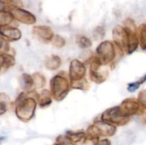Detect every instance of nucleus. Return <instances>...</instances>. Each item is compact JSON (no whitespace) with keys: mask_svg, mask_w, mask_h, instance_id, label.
<instances>
[{"mask_svg":"<svg viewBox=\"0 0 146 145\" xmlns=\"http://www.w3.org/2000/svg\"><path fill=\"white\" fill-rule=\"evenodd\" d=\"M71 87L74 89H79L82 90H85L88 88V83L86 78H84V79L81 80L76 81V82H71Z\"/></svg>","mask_w":146,"mask_h":145,"instance_id":"5701e85b","label":"nucleus"},{"mask_svg":"<svg viewBox=\"0 0 146 145\" xmlns=\"http://www.w3.org/2000/svg\"><path fill=\"white\" fill-rule=\"evenodd\" d=\"M139 82L140 83H141V85H142L143 83V82H146V74L145 75H144L143 77H142V78H141V79L139 80Z\"/></svg>","mask_w":146,"mask_h":145,"instance_id":"c756f323","label":"nucleus"},{"mask_svg":"<svg viewBox=\"0 0 146 145\" xmlns=\"http://www.w3.org/2000/svg\"><path fill=\"white\" fill-rule=\"evenodd\" d=\"M131 117H125L121 113L119 106L108 108L103 112L101 120L115 126H123L128 123Z\"/></svg>","mask_w":146,"mask_h":145,"instance_id":"39448f33","label":"nucleus"},{"mask_svg":"<svg viewBox=\"0 0 146 145\" xmlns=\"http://www.w3.org/2000/svg\"><path fill=\"white\" fill-rule=\"evenodd\" d=\"M96 58L101 65H108L113 62L116 55L115 47L112 42L106 41L101 43L96 48Z\"/></svg>","mask_w":146,"mask_h":145,"instance_id":"20e7f679","label":"nucleus"},{"mask_svg":"<svg viewBox=\"0 0 146 145\" xmlns=\"http://www.w3.org/2000/svg\"><path fill=\"white\" fill-rule=\"evenodd\" d=\"M113 38L115 45L121 51L128 52V36L124 27L117 26L113 30Z\"/></svg>","mask_w":146,"mask_h":145,"instance_id":"9d476101","label":"nucleus"},{"mask_svg":"<svg viewBox=\"0 0 146 145\" xmlns=\"http://www.w3.org/2000/svg\"><path fill=\"white\" fill-rule=\"evenodd\" d=\"M78 43L79 46L82 48H88L92 45V42H91V40L86 36L80 37L78 38Z\"/></svg>","mask_w":146,"mask_h":145,"instance_id":"393cba45","label":"nucleus"},{"mask_svg":"<svg viewBox=\"0 0 146 145\" xmlns=\"http://www.w3.org/2000/svg\"><path fill=\"white\" fill-rule=\"evenodd\" d=\"M119 109L121 113L128 117L133 115H143L145 112L138 100L133 98H128L123 101L119 105Z\"/></svg>","mask_w":146,"mask_h":145,"instance_id":"0eeeda50","label":"nucleus"},{"mask_svg":"<svg viewBox=\"0 0 146 145\" xmlns=\"http://www.w3.org/2000/svg\"><path fill=\"white\" fill-rule=\"evenodd\" d=\"M70 90L67 78L61 75H56L50 81V93L57 101H61L66 97Z\"/></svg>","mask_w":146,"mask_h":145,"instance_id":"f03ea898","label":"nucleus"},{"mask_svg":"<svg viewBox=\"0 0 146 145\" xmlns=\"http://www.w3.org/2000/svg\"><path fill=\"white\" fill-rule=\"evenodd\" d=\"M138 102L143 109H146V90H143L139 92L138 96Z\"/></svg>","mask_w":146,"mask_h":145,"instance_id":"bb28decb","label":"nucleus"},{"mask_svg":"<svg viewBox=\"0 0 146 145\" xmlns=\"http://www.w3.org/2000/svg\"><path fill=\"white\" fill-rule=\"evenodd\" d=\"M51 41H52V44H54V45H55L57 48H62L63 46L65 45L66 44L65 39L58 35L54 36Z\"/></svg>","mask_w":146,"mask_h":145,"instance_id":"a878e982","label":"nucleus"},{"mask_svg":"<svg viewBox=\"0 0 146 145\" xmlns=\"http://www.w3.org/2000/svg\"><path fill=\"white\" fill-rule=\"evenodd\" d=\"M14 20L11 13L7 9H0V28L9 26Z\"/></svg>","mask_w":146,"mask_h":145,"instance_id":"a211bd4d","label":"nucleus"},{"mask_svg":"<svg viewBox=\"0 0 146 145\" xmlns=\"http://www.w3.org/2000/svg\"><path fill=\"white\" fill-rule=\"evenodd\" d=\"M86 67L84 64L78 60H73L70 63L68 76L70 82H74L84 79L86 75Z\"/></svg>","mask_w":146,"mask_h":145,"instance_id":"1a4fd4ad","label":"nucleus"},{"mask_svg":"<svg viewBox=\"0 0 146 145\" xmlns=\"http://www.w3.org/2000/svg\"><path fill=\"white\" fill-rule=\"evenodd\" d=\"M5 139V137L4 136H0V144H1V142H2L3 140H4Z\"/></svg>","mask_w":146,"mask_h":145,"instance_id":"473e14b6","label":"nucleus"},{"mask_svg":"<svg viewBox=\"0 0 146 145\" xmlns=\"http://www.w3.org/2000/svg\"><path fill=\"white\" fill-rule=\"evenodd\" d=\"M140 86H141V83L138 80L133 82H131L128 85V90L131 92H134L140 88Z\"/></svg>","mask_w":146,"mask_h":145,"instance_id":"cd10ccee","label":"nucleus"},{"mask_svg":"<svg viewBox=\"0 0 146 145\" xmlns=\"http://www.w3.org/2000/svg\"><path fill=\"white\" fill-rule=\"evenodd\" d=\"M66 136L74 145L83 144L85 143L86 140V134L84 132H68Z\"/></svg>","mask_w":146,"mask_h":145,"instance_id":"ddd939ff","label":"nucleus"},{"mask_svg":"<svg viewBox=\"0 0 146 145\" xmlns=\"http://www.w3.org/2000/svg\"><path fill=\"white\" fill-rule=\"evenodd\" d=\"M95 145H111V142L108 139H101V140L98 139L96 143L95 144Z\"/></svg>","mask_w":146,"mask_h":145,"instance_id":"c85d7f7f","label":"nucleus"},{"mask_svg":"<svg viewBox=\"0 0 146 145\" xmlns=\"http://www.w3.org/2000/svg\"><path fill=\"white\" fill-rule=\"evenodd\" d=\"M4 1H5V2L8 3V4H12V2L14 0H4Z\"/></svg>","mask_w":146,"mask_h":145,"instance_id":"7c9ffc66","label":"nucleus"},{"mask_svg":"<svg viewBox=\"0 0 146 145\" xmlns=\"http://www.w3.org/2000/svg\"><path fill=\"white\" fill-rule=\"evenodd\" d=\"M38 105L41 107H48V105L51 104V93L47 90H44L41 92V95L38 97Z\"/></svg>","mask_w":146,"mask_h":145,"instance_id":"6ab92c4d","label":"nucleus"},{"mask_svg":"<svg viewBox=\"0 0 146 145\" xmlns=\"http://www.w3.org/2000/svg\"><path fill=\"white\" fill-rule=\"evenodd\" d=\"M116 132V127L104 121H97L90 126L86 133L87 139H99L100 136H111Z\"/></svg>","mask_w":146,"mask_h":145,"instance_id":"7ed1b4c3","label":"nucleus"},{"mask_svg":"<svg viewBox=\"0 0 146 145\" xmlns=\"http://www.w3.org/2000/svg\"><path fill=\"white\" fill-rule=\"evenodd\" d=\"M124 28L126 31L127 36H128V48L127 53L131 54L137 49L139 44L136 26L133 20L131 18H127L125 21Z\"/></svg>","mask_w":146,"mask_h":145,"instance_id":"423d86ee","label":"nucleus"},{"mask_svg":"<svg viewBox=\"0 0 146 145\" xmlns=\"http://www.w3.org/2000/svg\"><path fill=\"white\" fill-rule=\"evenodd\" d=\"M33 79H34V86L36 88H42L44 85H45L46 79L40 73H34L32 75Z\"/></svg>","mask_w":146,"mask_h":145,"instance_id":"4be33fe9","label":"nucleus"},{"mask_svg":"<svg viewBox=\"0 0 146 145\" xmlns=\"http://www.w3.org/2000/svg\"><path fill=\"white\" fill-rule=\"evenodd\" d=\"M6 9L11 13L13 17H14V19H16L22 24L31 25L36 22V18L35 16L27 10L23 9L14 5L9 6Z\"/></svg>","mask_w":146,"mask_h":145,"instance_id":"6e6552de","label":"nucleus"},{"mask_svg":"<svg viewBox=\"0 0 146 145\" xmlns=\"http://www.w3.org/2000/svg\"><path fill=\"white\" fill-rule=\"evenodd\" d=\"M9 98L6 94L0 93V116L4 115L8 108V102Z\"/></svg>","mask_w":146,"mask_h":145,"instance_id":"412c9836","label":"nucleus"},{"mask_svg":"<svg viewBox=\"0 0 146 145\" xmlns=\"http://www.w3.org/2000/svg\"><path fill=\"white\" fill-rule=\"evenodd\" d=\"M16 61L13 55L8 53L0 54V70L1 68H10L15 65Z\"/></svg>","mask_w":146,"mask_h":145,"instance_id":"2eb2a0df","label":"nucleus"},{"mask_svg":"<svg viewBox=\"0 0 146 145\" xmlns=\"http://www.w3.org/2000/svg\"><path fill=\"white\" fill-rule=\"evenodd\" d=\"M36 107V101L28 92H22L16 101L15 113L17 117L23 122H29L34 117Z\"/></svg>","mask_w":146,"mask_h":145,"instance_id":"f257e3e1","label":"nucleus"},{"mask_svg":"<svg viewBox=\"0 0 146 145\" xmlns=\"http://www.w3.org/2000/svg\"><path fill=\"white\" fill-rule=\"evenodd\" d=\"M89 76L90 78L92 81H94L96 83H102L108 76V72L104 71V72H101L99 70L97 71H90L89 70Z\"/></svg>","mask_w":146,"mask_h":145,"instance_id":"f3484780","label":"nucleus"},{"mask_svg":"<svg viewBox=\"0 0 146 145\" xmlns=\"http://www.w3.org/2000/svg\"><path fill=\"white\" fill-rule=\"evenodd\" d=\"M54 145H63V144H61V143H58V142H57V143L54 144Z\"/></svg>","mask_w":146,"mask_h":145,"instance_id":"72a5a7b5","label":"nucleus"},{"mask_svg":"<svg viewBox=\"0 0 146 145\" xmlns=\"http://www.w3.org/2000/svg\"><path fill=\"white\" fill-rule=\"evenodd\" d=\"M61 60L59 56L56 55H51L48 57L45 61V66L48 70L54 71L61 66Z\"/></svg>","mask_w":146,"mask_h":145,"instance_id":"4468645a","label":"nucleus"},{"mask_svg":"<svg viewBox=\"0 0 146 145\" xmlns=\"http://www.w3.org/2000/svg\"><path fill=\"white\" fill-rule=\"evenodd\" d=\"M138 34H139L140 45L141 49L146 51V23L141 24L138 28Z\"/></svg>","mask_w":146,"mask_h":145,"instance_id":"aec40b11","label":"nucleus"},{"mask_svg":"<svg viewBox=\"0 0 146 145\" xmlns=\"http://www.w3.org/2000/svg\"><path fill=\"white\" fill-rule=\"evenodd\" d=\"M10 50L9 41L0 36V54L7 53Z\"/></svg>","mask_w":146,"mask_h":145,"instance_id":"b1692460","label":"nucleus"},{"mask_svg":"<svg viewBox=\"0 0 146 145\" xmlns=\"http://www.w3.org/2000/svg\"><path fill=\"white\" fill-rule=\"evenodd\" d=\"M0 36L7 41H15L21 38V33L20 30L16 27L6 26L0 28Z\"/></svg>","mask_w":146,"mask_h":145,"instance_id":"f8f14e48","label":"nucleus"},{"mask_svg":"<svg viewBox=\"0 0 146 145\" xmlns=\"http://www.w3.org/2000/svg\"><path fill=\"white\" fill-rule=\"evenodd\" d=\"M32 32L38 40L44 43L51 42L54 36L53 31L47 26H34L33 28Z\"/></svg>","mask_w":146,"mask_h":145,"instance_id":"9b49d317","label":"nucleus"},{"mask_svg":"<svg viewBox=\"0 0 146 145\" xmlns=\"http://www.w3.org/2000/svg\"><path fill=\"white\" fill-rule=\"evenodd\" d=\"M143 115H144L143 120L142 122H143V123H145V124H146V113H144V114H143Z\"/></svg>","mask_w":146,"mask_h":145,"instance_id":"2f4dec72","label":"nucleus"},{"mask_svg":"<svg viewBox=\"0 0 146 145\" xmlns=\"http://www.w3.org/2000/svg\"><path fill=\"white\" fill-rule=\"evenodd\" d=\"M20 86L24 90H29L34 87V79L32 75L27 73H23L20 77Z\"/></svg>","mask_w":146,"mask_h":145,"instance_id":"dca6fc26","label":"nucleus"}]
</instances>
